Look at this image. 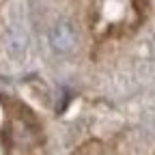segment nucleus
<instances>
[{
	"instance_id": "nucleus-1",
	"label": "nucleus",
	"mask_w": 155,
	"mask_h": 155,
	"mask_svg": "<svg viewBox=\"0 0 155 155\" xmlns=\"http://www.w3.org/2000/svg\"><path fill=\"white\" fill-rule=\"evenodd\" d=\"M78 43V32L75 26L69 19H58L50 28V45L56 54H71Z\"/></svg>"
},
{
	"instance_id": "nucleus-2",
	"label": "nucleus",
	"mask_w": 155,
	"mask_h": 155,
	"mask_svg": "<svg viewBox=\"0 0 155 155\" xmlns=\"http://www.w3.org/2000/svg\"><path fill=\"white\" fill-rule=\"evenodd\" d=\"M7 52L13 61H24L26 52H28V30L26 26L19 22V19H13V22L7 26Z\"/></svg>"
}]
</instances>
